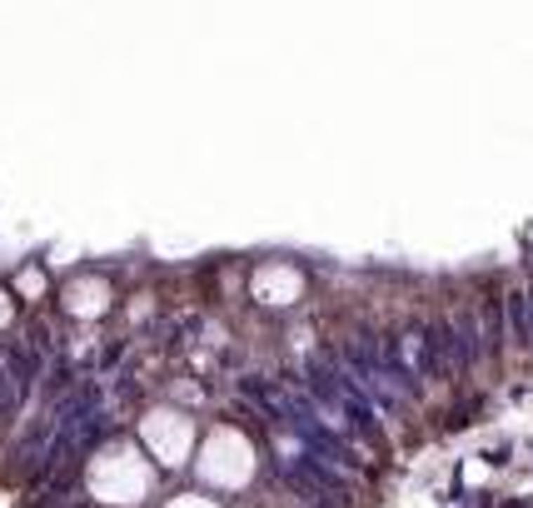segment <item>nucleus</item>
I'll list each match as a JSON object with an SVG mask.
<instances>
[{
    "instance_id": "obj_2",
    "label": "nucleus",
    "mask_w": 533,
    "mask_h": 508,
    "mask_svg": "<svg viewBox=\"0 0 533 508\" xmlns=\"http://www.w3.org/2000/svg\"><path fill=\"white\" fill-rule=\"evenodd\" d=\"M504 324L518 349H533V285H518L504 294Z\"/></svg>"
},
{
    "instance_id": "obj_1",
    "label": "nucleus",
    "mask_w": 533,
    "mask_h": 508,
    "mask_svg": "<svg viewBox=\"0 0 533 508\" xmlns=\"http://www.w3.org/2000/svg\"><path fill=\"white\" fill-rule=\"evenodd\" d=\"M284 483H289L299 498H309L314 508H344V498H349V488L329 474V464H319V459H294V464H284Z\"/></svg>"
},
{
    "instance_id": "obj_3",
    "label": "nucleus",
    "mask_w": 533,
    "mask_h": 508,
    "mask_svg": "<svg viewBox=\"0 0 533 508\" xmlns=\"http://www.w3.org/2000/svg\"><path fill=\"white\" fill-rule=\"evenodd\" d=\"M419 359H423V369H429L434 379L454 374V369H449V354H444V319H434V324L419 329Z\"/></svg>"
}]
</instances>
